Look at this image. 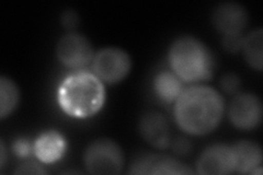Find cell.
Wrapping results in <instances>:
<instances>
[{"label": "cell", "instance_id": "obj_16", "mask_svg": "<svg viewBox=\"0 0 263 175\" xmlns=\"http://www.w3.org/2000/svg\"><path fill=\"white\" fill-rule=\"evenodd\" d=\"M20 101V90L10 78H0V118L5 120L10 116Z\"/></svg>", "mask_w": 263, "mask_h": 175}, {"label": "cell", "instance_id": "obj_2", "mask_svg": "<svg viewBox=\"0 0 263 175\" xmlns=\"http://www.w3.org/2000/svg\"><path fill=\"white\" fill-rule=\"evenodd\" d=\"M57 100L64 113L71 118H91L104 104V83L93 72L73 71L61 83Z\"/></svg>", "mask_w": 263, "mask_h": 175}, {"label": "cell", "instance_id": "obj_21", "mask_svg": "<svg viewBox=\"0 0 263 175\" xmlns=\"http://www.w3.org/2000/svg\"><path fill=\"white\" fill-rule=\"evenodd\" d=\"M18 174H43L45 171L41 168L37 163L27 162L26 164L21 165L20 168L15 171Z\"/></svg>", "mask_w": 263, "mask_h": 175}, {"label": "cell", "instance_id": "obj_17", "mask_svg": "<svg viewBox=\"0 0 263 175\" xmlns=\"http://www.w3.org/2000/svg\"><path fill=\"white\" fill-rule=\"evenodd\" d=\"M240 79L235 73H227L220 80V87L228 94H236L240 89Z\"/></svg>", "mask_w": 263, "mask_h": 175}, {"label": "cell", "instance_id": "obj_12", "mask_svg": "<svg viewBox=\"0 0 263 175\" xmlns=\"http://www.w3.org/2000/svg\"><path fill=\"white\" fill-rule=\"evenodd\" d=\"M66 140L61 132L48 130L41 134L33 146L37 160L45 164H51L62 159L66 150Z\"/></svg>", "mask_w": 263, "mask_h": 175}, {"label": "cell", "instance_id": "obj_11", "mask_svg": "<svg viewBox=\"0 0 263 175\" xmlns=\"http://www.w3.org/2000/svg\"><path fill=\"white\" fill-rule=\"evenodd\" d=\"M139 131L148 144L158 149H166L171 141L170 129L164 116L157 112L145 114L139 122Z\"/></svg>", "mask_w": 263, "mask_h": 175}, {"label": "cell", "instance_id": "obj_3", "mask_svg": "<svg viewBox=\"0 0 263 175\" xmlns=\"http://www.w3.org/2000/svg\"><path fill=\"white\" fill-rule=\"evenodd\" d=\"M168 61L171 70L183 82H201L213 76L214 60L210 49L194 36L178 37L170 46Z\"/></svg>", "mask_w": 263, "mask_h": 175}, {"label": "cell", "instance_id": "obj_8", "mask_svg": "<svg viewBox=\"0 0 263 175\" xmlns=\"http://www.w3.org/2000/svg\"><path fill=\"white\" fill-rule=\"evenodd\" d=\"M248 20L249 16L246 8L235 2L220 3L212 12L214 28L224 36L242 34Z\"/></svg>", "mask_w": 263, "mask_h": 175}, {"label": "cell", "instance_id": "obj_6", "mask_svg": "<svg viewBox=\"0 0 263 175\" xmlns=\"http://www.w3.org/2000/svg\"><path fill=\"white\" fill-rule=\"evenodd\" d=\"M56 56L69 69L84 70L92 63L95 52L90 41L79 33H68L57 42Z\"/></svg>", "mask_w": 263, "mask_h": 175}, {"label": "cell", "instance_id": "obj_9", "mask_svg": "<svg viewBox=\"0 0 263 175\" xmlns=\"http://www.w3.org/2000/svg\"><path fill=\"white\" fill-rule=\"evenodd\" d=\"M203 175H225L236 173V159L232 146L216 144L206 148L196 164Z\"/></svg>", "mask_w": 263, "mask_h": 175}, {"label": "cell", "instance_id": "obj_5", "mask_svg": "<svg viewBox=\"0 0 263 175\" xmlns=\"http://www.w3.org/2000/svg\"><path fill=\"white\" fill-rule=\"evenodd\" d=\"M91 65L92 72L103 83L115 85L128 76L132 60L124 49L104 47L95 54Z\"/></svg>", "mask_w": 263, "mask_h": 175}, {"label": "cell", "instance_id": "obj_19", "mask_svg": "<svg viewBox=\"0 0 263 175\" xmlns=\"http://www.w3.org/2000/svg\"><path fill=\"white\" fill-rule=\"evenodd\" d=\"M79 15L76 11L67 9L61 14V24L65 29H75L79 24Z\"/></svg>", "mask_w": 263, "mask_h": 175}, {"label": "cell", "instance_id": "obj_1", "mask_svg": "<svg viewBox=\"0 0 263 175\" xmlns=\"http://www.w3.org/2000/svg\"><path fill=\"white\" fill-rule=\"evenodd\" d=\"M224 112V98L216 89L209 86L189 87L175 102L178 126L192 136H204L212 132L219 125Z\"/></svg>", "mask_w": 263, "mask_h": 175}, {"label": "cell", "instance_id": "obj_15", "mask_svg": "<svg viewBox=\"0 0 263 175\" xmlns=\"http://www.w3.org/2000/svg\"><path fill=\"white\" fill-rule=\"evenodd\" d=\"M241 51L245 60L254 70L262 71V51H263V32L258 29L249 33L243 38Z\"/></svg>", "mask_w": 263, "mask_h": 175}, {"label": "cell", "instance_id": "obj_22", "mask_svg": "<svg viewBox=\"0 0 263 175\" xmlns=\"http://www.w3.org/2000/svg\"><path fill=\"white\" fill-rule=\"evenodd\" d=\"M13 149H14L15 153L18 154V155H20V157L29 155L30 152H31V150H32L30 144L28 143V141H26V140H18V141H16Z\"/></svg>", "mask_w": 263, "mask_h": 175}, {"label": "cell", "instance_id": "obj_18", "mask_svg": "<svg viewBox=\"0 0 263 175\" xmlns=\"http://www.w3.org/2000/svg\"><path fill=\"white\" fill-rule=\"evenodd\" d=\"M243 35L242 34H238V35H227L224 36L223 40V46L229 53H237L239 52L242 46V42H243Z\"/></svg>", "mask_w": 263, "mask_h": 175}, {"label": "cell", "instance_id": "obj_23", "mask_svg": "<svg viewBox=\"0 0 263 175\" xmlns=\"http://www.w3.org/2000/svg\"><path fill=\"white\" fill-rule=\"evenodd\" d=\"M0 152H2V154H0V165H2V168H4L6 162V147L4 141H2V146H0Z\"/></svg>", "mask_w": 263, "mask_h": 175}, {"label": "cell", "instance_id": "obj_4", "mask_svg": "<svg viewBox=\"0 0 263 175\" xmlns=\"http://www.w3.org/2000/svg\"><path fill=\"white\" fill-rule=\"evenodd\" d=\"M84 162L89 173L115 175L123 170L124 155L115 141L105 138L97 139L87 147Z\"/></svg>", "mask_w": 263, "mask_h": 175}, {"label": "cell", "instance_id": "obj_7", "mask_svg": "<svg viewBox=\"0 0 263 175\" xmlns=\"http://www.w3.org/2000/svg\"><path fill=\"white\" fill-rule=\"evenodd\" d=\"M228 116L234 126L241 130L257 128L262 120V103L253 93H238L228 106Z\"/></svg>", "mask_w": 263, "mask_h": 175}, {"label": "cell", "instance_id": "obj_13", "mask_svg": "<svg viewBox=\"0 0 263 175\" xmlns=\"http://www.w3.org/2000/svg\"><path fill=\"white\" fill-rule=\"evenodd\" d=\"M236 159V173L251 174L261 166V147L250 140H241L233 146Z\"/></svg>", "mask_w": 263, "mask_h": 175}, {"label": "cell", "instance_id": "obj_20", "mask_svg": "<svg viewBox=\"0 0 263 175\" xmlns=\"http://www.w3.org/2000/svg\"><path fill=\"white\" fill-rule=\"evenodd\" d=\"M172 149L179 155H186L191 151V143L185 138H177L172 143Z\"/></svg>", "mask_w": 263, "mask_h": 175}, {"label": "cell", "instance_id": "obj_10", "mask_svg": "<svg viewBox=\"0 0 263 175\" xmlns=\"http://www.w3.org/2000/svg\"><path fill=\"white\" fill-rule=\"evenodd\" d=\"M129 172L133 174H192L193 170L171 157L145 154L137 158Z\"/></svg>", "mask_w": 263, "mask_h": 175}, {"label": "cell", "instance_id": "obj_14", "mask_svg": "<svg viewBox=\"0 0 263 175\" xmlns=\"http://www.w3.org/2000/svg\"><path fill=\"white\" fill-rule=\"evenodd\" d=\"M156 94L164 103H175L184 90L183 81L174 71H161L155 78Z\"/></svg>", "mask_w": 263, "mask_h": 175}]
</instances>
